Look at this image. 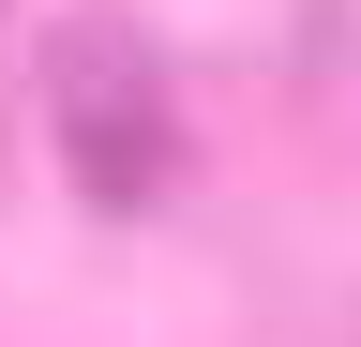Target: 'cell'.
<instances>
[{"label": "cell", "mask_w": 361, "mask_h": 347, "mask_svg": "<svg viewBox=\"0 0 361 347\" xmlns=\"http://www.w3.org/2000/svg\"><path fill=\"white\" fill-rule=\"evenodd\" d=\"M45 136H61L75 196H106V211H151L180 182V151H196L135 16H61V30H45Z\"/></svg>", "instance_id": "1"}]
</instances>
